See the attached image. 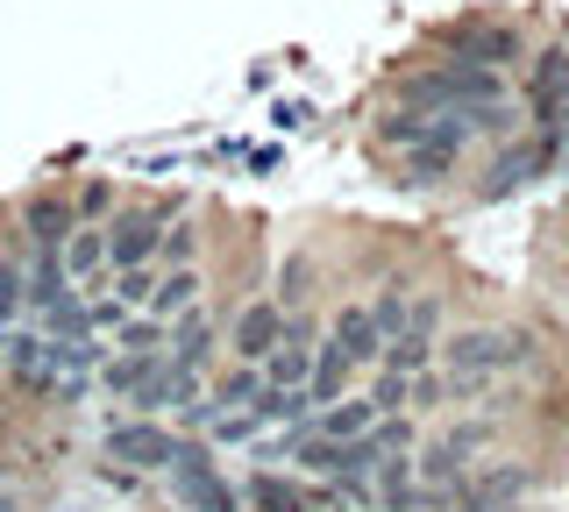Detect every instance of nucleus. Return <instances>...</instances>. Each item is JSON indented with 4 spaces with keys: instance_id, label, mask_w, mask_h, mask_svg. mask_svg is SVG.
<instances>
[{
    "instance_id": "aec40b11",
    "label": "nucleus",
    "mask_w": 569,
    "mask_h": 512,
    "mask_svg": "<svg viewBox=\"0 0 569 512\" xmlns=\"http://www.w3.org/2000/svg\"><path fill=\"white\" fill-rule=\"evenodd\" d=\"M71 214H79V221L114 214V185H107V179H86V185H79V200H71Z\"/></svg>"
},
{
    "instance_id": "f3484780",
    "label": "nucleus",
    "mask_w": 569,
    "mask_h": 512,
    "mask_svg": "<svg viewBox=\"0 0 569 512\" xmlns=\"http://www.w3.org/2000/svg\"><path fill=\"white\" fill-rule=\"evenodd\" d=\"M0 328H22V263L0 250Z\"/></svg>"
},
{
    "instance_id": "9d476101",
    "label": "nucleus",
    "mask_w": 569,
    "mask_h": 512,
    "mask_svg": "<svg viewBox=\"0 0 569 512\" xmlns=\"http://www.w3.org/2000/svg\"><path fill=\"white\" fill-rule=\"evenodd\" d=\"M278 334H284V307H278V299H249V307L236 313L228 349H236V363H263L278 349Z\"/></svg>"
},
{
    "instance_id": "4468645a",
    "label": "nucleus",
    "mask_w": 569,
    "mask_h": 512,
    "mask_svg": "<svg viewBox=\"0 0 569 512\" xmlns=\"http://www.w3.org/2000/svg\"><path fill=\"white\" fill-rule=\"evenodd\" d=\"M186 307H200V271L192 263H171V271H157V292L142 313H157V321H178Z\"/></svg>"
},
{
    "instance_id": "412c9836",
    "label": "nucleus",
    "mask_w": 569,
    "mask_h": 512,
    "mask_svg": "<svg viewBox=\"0 0 569 512\" xmlns=\"http://www.w3.org/2000/svg\"><path fill=\"white\" fill-rule=\"evenodd\" d=\"M370 321H378V334H391V328L406 321V292H399V285H385V292H378V307H370Z\"/></svg>"
},
{
    "instance_id": "39448f33",
    "label": "nucleus",
    "mask_w": 569,
    "mask_h": 512,
    "mask_svg": "<svg viewBox=\"0 0 569 512\" xmlns=\"http://www.w3.org/2000/svg\"><path fill=\"white\" fill-rule=\"evenodd\" d=\"M171 207H121V214L100 221L107 235V271H136V263H157V242H164Z\"/></svg>"
},
{
    "instance_id": "5701e85b",
    "label": "nucleus",
    "mask_w": 569,
    "mask_h": 512,
    "mask_svg": "<svg viewBox=\"0 0 569 512\" xmlns=\"http://www.w3.org/2000/svg\"><path fill=\"white\" fill-rule=\"evenodd\" d=\"M8 512H22V505H8Z\"/></svg>"
},
{
    "instance_id": "2eb2a0df",
    "label": "nucleus",
    "mask_w": 569,
    "mask_h": 512,
    "mask_svg": "<svg viewBox=\"0 0 569 512\" xmlns=\"http://www.w3.org/2000/svg\"><path fill=\"white\" fill-rule=\"evenodd\" d=\"M456 58H470V64H512L520 58V37H512V29H462L456 37Z\"/></svg>"
},
{
    "instance_id": "a211bd4d",
    "label": "nucleus",
    "mask_w": 569,
    "mask_h": 512,
    "mask_svg": "<svg viewBox=\"0 0 569 512\" xmlns=\"http://www.w3.org/2000/svg\"><path fill=\"white\" fill-rule=\"evenodd\" d=\"M192 242H200V235H192V221H164V242H157V263H164V271H171V263H192Z\"/></svg>"
},
{
    "instance_id": "f03ea898",
    "label": "nucleus",
    "mask_w": 569,
    "mask_h": 512,
    "mask_svg": "<svg viewBox=\"0 0 569 512\" xmlns=\"http://www.w3.org/2000/svg\"><path fill=\"white\" fill-rule=\"evenodd\" d=\"M399 108H420V114H456V121H470V135H498L506 129V79L491 72V64H470V58H456V64H427V72H413L399 86Z\"/></svg>"
},
{
    "instance_id": "f8f14e48",
    "label": "nucleus",
    "mask_w": 569,
    "mask_h": 512,
    "mask_svg": "<svg viewBox=\"0 0 569 512\" xmlns=\"http://www.w3.org/2000/svg\"><path fill=\"white\" fill-rule=\"evenodd\" d=\"M157 363H164V349H121V357H107V363H100V392L129 405L142 384H150V370H157Z\"/></svg>"
},
{
    "instance_id": "dca6fc26",
    "label": "nucleus",
    "mask_w": 569,
    "mask_h": 512,
    "mask_svg": "<svg viewBox=\"0 0 569 512\" xmlns=\"http://www.w3.org/2000/svg\"><path fill=\"white\" fill-rule=\"evenodd\" d=\"M548 157H556V150H548L541 135H533V143H520V150H506V157H498V171H491V192H512V185H527L533 171L548 164Z\"/></svg>"
},
{
    "instance_id": "ddd939ff",
    "label": "nucleus",
    "mask_w": 569,
    "mask_h": 512,
    "mask_svg": "<svg viewBox=\"0 0 569 512\" xmlns=\"http://www.w3.org/2000/svg\"><path fill=\"white\" fill-rule=\"evenodd\" d=\"M307 428L328 434V441H356V434L378 428V405H370V399H328V405H313V413H307Z\"/></svg>"
},
{
    "instance_id": "9b49d317",
    "label": "nucleus",
    "mask_w": 569,
    "mask_h": 512,
    "mask_svg": "<svg viewBox=\"0 0 569 512\" xmlns=\"http://www.w3.org/2000/svg\"><path fill=\"white\" fill-rule=\"evenodd\" d=\"M71 228H79V214H71L64 192H29L22 200V235L36 242V250H64Z\"/></svg>"
},
{
    "instance_id": "423d86ee",
    "label": "nucleus",
    "mask_w": 569,
    "mask_h": 512,
    "mask_svg": "<svg viewBox=\"0 0 569 512\" xmlns=\"http://www.w3.org/2000/svg\"><path fill=\"white\" fill-rule=\"evenodd\" d=\"M527 108H533V135L548 150L569 143V50H548L527 79Z\"/></svg>"
},
{
    "instance_id": "6ab92c4d",
    "label": "nucleus",
    "mask_w": 569,
    "mask_h": 512,
    "mask_svg": "<svg viewBox=\"0 0 569 512\" xmlns=\"http://www.w3.org/2000/svg\"><path fill=\"white\" fill-rule=\"evenodd\" d=\"M370 405H378V413H399V405H413V378H399V370H385V378L370 384Z\"/></svg>"
},
{
    "instance_id": "7ed1b4c3",
    "label": "nucleus",
    "mask_w": 569,
    "mask_h": 512,
    "mask_svg": "<svg viewBox=\"0 0 569 512\" xmlns=\"http://www.w3.org/2000/svg\"><path fill=\"white\" fill-rule=\"evenodd\" d=\"M527 357H533V342H527L520 328H470V334H456V342H441V370H449L456 405H462V399H477L491 378L520 370Z\"/></svg>"
},
{
    "instance_id": "20e7f679",
    "label": "nucleus",
    "mask_w": 569,
    "mask_h": 512,
    "mask_svg": "<svg viewBox=\"0 0 569 512\" xmlns=\"http://www.w3.org/2000/svg\"><path fill=\"white\" fill-rule=\"evenodd\" d=\"M157 476L171 484V499L186 505V512H242V491L221 476V463H213L200 441H178V449H171V463L157 470Z\"/></svg>"
},
{
    "instance_id": "f257e3e1",
    "label": "nucleus",
    "mask_w": 569,
    "mask_h": 512,
    "mask_svg": "<svg viewBox=\"0 0 569 512\" xmlns=\"http://www.w3.org/2000/svg\"><path fill=\"white\" fill-rule=\"evenodd\" d=\"M477 135H470V121H456V114H420V108H391L378 121V150L391 157V171H399V185H441V179H456V164H462V150H470Z\"/></svg>"
},
{
    "instance_id": "6e6552de",
    "label": "nucleus",
    "mask_w": 569,
    "mask_h": 512,
    "mask_svg": "<svg viewBox=\"0 0 569 512\" xmlns=\"http://www.w3.org/2000/svg\"><path fill=\"white\" fill-rule=\"evenodd\" d=\"M207 357H213V313L207 307H186L164 334V363L186 370V378H207Z\"/></svg>"
},
{
    "instance_id": "4be33fe9",
    "label": "nucleus",
    "mask_w": 569,
    "mask_h": 512,
    "mask_svg": "<svg viewBox=\"0 0 569 512\" xmlns=\"http://www.w3.org/2000/svg\"><path fill=\"white\" fill-rule=\"evenodd\" d=\"M8 505H14V499H8V491H0V512H8Z\"/></svg>"
},
{
    "instance_id": "0eeeda50",
    "label": "nucleus",
    "mask_w": 569,
    "mask_h": 512,
    "mask_svg": "<svg viewBox=\"0 0 569 512\" xmlns=\"http://www.w3.org/2000/svg\"><path fill=\"white\" fill-rule=\"evenodd\" d=\"M171 449H178V434L164 428V420H150V413L114 420V428L100 434V455H107V463H121V470H164Z\"/></svg>"
},
{
    "instance_id": "1a4fd4ad",
    "label": "nucleus",
    "mask_w": 569,
    "mask_h": 512,
    "mask_svg": "<svg viewBox=\"0 0 569 512\" xmlns=\"http://www.w3.org/2000/svg\"><path fill=\"white\" fill-rule=\"evenodd\" d=\"M257 378H263V384H284V392H292V384H307V378H313V328L284 313V334H278L271 357L257 363Z\"/></svg>"
}]
</instances>
